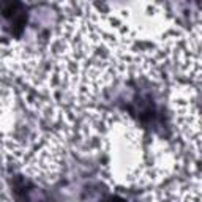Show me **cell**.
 <instances>
[{
  "label": "cell",
  "mask_w": 202,
  "mask_h": 202,
  "mask_svg": "<svg viewBox=\"0 0 202 202\" xmlns=\"http://www.w3.org/2000/svg\"><path fill=\"white\" fill-rule=\"evenodd\" d=\"M178 114H188V109H185L183 107V104H182V106H180V109H178ZM180 123H182L183 125V127H186V125H188V120H186V115L182 118V120H180Z\"/></svg>",
  "instance_id": "6da1fadb"
}]
</instances>
